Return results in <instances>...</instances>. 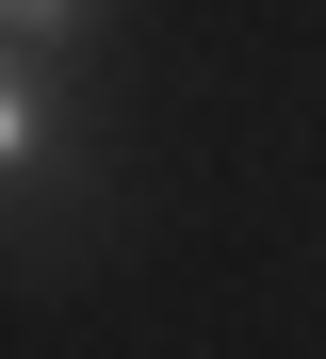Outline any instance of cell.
I'll return each instance as SVG.
<instances>
[{
    "label": "cell",
    "mask_w": 326,
    "mask_h": 359,
    "mask_svg": "<svg viewBox=\"0 0 326 359\" xmlns=\"http://www.w3.org/2000/svg\"><path fill=\"white\" fill-rule=\"evenodd\" d=\"M33 66H49V49H0V180L49 163V82H33Z\"/></svg>",
    "instance_id": "6da1fadb"
},
{
    "label": "cell",
    "mask_w": 326,
    "mask_h": 359,
    "mask_svg": "<svg viewBox=\"0 0 326 359\" xmlns=\"http://www.w3.org/2000/svg\"><path fill=\"white\" fill-rule=\"evenodd\" d=\"M82 17H98V0H0V49H65Z\"/></svg>",
    "instance_id": "7a4b0ae2"
}]
</instances>
